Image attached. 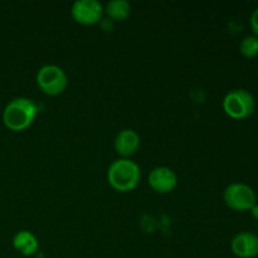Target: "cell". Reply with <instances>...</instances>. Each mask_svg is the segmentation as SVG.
Returning a JSON list of instances; mask_svg holds the SVG:
<instances>
[{"label": "cell", "instance_id": "6da1fadb", "mask_svg": "<svg viewBox=\"0 0 258 258\" xmlns=\"http://www.w3.org/2000/svg\"><path fill=\"white\" fill-rule=\"evenodd\" d=\"M39 112L37 103L28 97H15L7 103L3 111V122L13 131L29 127Z\"/></svg>", "mask_w": 258, "mask_h": 258}, {"label": "cell", "instance_id": "7a4b0ae2", "mask_svg": "<svg viewBox=\"0 0 258 258\" xmlns=\"http://www.w3.org/2000/svg\"><path fill=\"white\" fill-rule=\"evenodd\" d=\"M140 178V166L128 158L116 159L107 169L108 184L118 191H130L135 189Z\"/></svg>", "mask_w": 258, "mask_h": 258}, {"label": "cell", "instance_id": "3957f363", "mask_svg": "<svg viewBox=\"0 0 258 258\" xmlns=\"http://www.w3.org/2000/svg\"><path fill=\"white\" fill-rule=\"evenodd\" d=\"M222 107L229 117L243 120L253 115L256 101L249 91L244 88H234L226 93L222 101Z\"/></svg>", "mask_w": 258, "mask_h": 258}, {"label": "cell", "instance_id": "277c9868", "mask_svg": "<svg viewBox=\"0 0 258 258\" xmlns=\"http://www.w3.org/2000/svg\"><path fill=\"white\" fill-rule=\"evenodd\" d=\"M38 87L48 96L60 95L68 86V77L64 71L57 64H44L35 76Z\"/></svg>", "mask_w": 258, "mask_h": 258}, {"label": "cell", "instance_id": "5b68a950", "mask_svg": "<svg viewBox=\"0 0 258 258\" xmlns=\"http://www.w3.org/2000/svg\"><path fill=\"white\" fill-rule=\"evenodd\" d=\"M223 198L227 206L237 212L249 211L257 203V197L253 189L239 181H234L227 185Z\"/></svg>", "mask_w": 258, "mask_h": 258}, {"label": "cell", "instance_id": "8992f818", "mask_svg": "<svg viewBox=\"0 0 258 258\" xmlns=\"http://www.w3.org/2000/svg\"><path fill=\"white\" fill-rule=\"evenodd\" d=\"M103 14V5L98 0H76L71 7V15L83 25L96 24Z\"/></svg>", "mask_w": 258, "mask_h": 258}, {"label": "cell", "instance_id": "52a82bcc", "mask_svg": "<svg viewBox=\"0 0 258 258\" xmlns=\"http://www.w3.org/2000/svg\"><path fill=\"white\" fill-rule=\"evenodd\" d=\"M178 184V175L169 166H156L149 174V185L160 194L170 193Z\"/></svg>", "mask_w": 258, "mask_h": 258}, {"label": "cell", "instance_id": "ba28073f", "mask_svg": "<svg viewBox=\"0 0 258 258\" xmlns=\"http://www.w3.org/2000/svg\"><path fill=\"white\" fill-rule=\"evenodd\" d=\"M232 252L239 258L258 256V236L252 232H239L232 238Z\"/></svg>", "mask_w": 258, "mask_h": 258}, {"label": "cell", "instance_id": "9c48e42d", "mask_svg": "<svg viewBox=\"0 0 258 258\" xmlns=\"http://www.w3.org/2000/svg\"><path fill=\"white\" fill-rule=\"evenodd\" d=\"M140 146V136L133 128H123L118 131L117 135L113 140V148L116 153L122 158H128L133 156Z\"/></svg>", "mask_w": 258, "mask_h": 258}, {"label": "cell", "instance_id": "30bf717a", "mask_svg": "<svg viewBox=\"0 0 258 258\" xmlns=\"http://www.w3.org/2000/svg\"><path fill=\"white\" fill-rule=\"evenodd\" d=\"M13 246L23 256H32L38 251L39 243H38V238L32 232L23 229V231L17 232L14 234Z\"/></svg>", "mask_w": 258, "mask_h": 258}, {"label": "cell", "instance_id": "8fae6325", "mask_svg": "<svg viewBox=\"0 0 258 258\" xmlns=\"http://www.w3.org/2000/svg\"><path fill=\"white\" fill-rule=\"evenodd\" d=\"M103 12L113 20H125L131 14V4L127 0H110Z\"/></svg>", "mask_w": 258, "mask_h": 258}, {"label": "cell", "instance_id": "7c38bea8", "mask_svg": "<svg viewBox=\"0 0 258 258\" xmlns=\"http://www.w3.org/2000/svg\"><path fill=\"white\" fill-rule=\"evenodd\" d=\"M239 52L246 58H254L258 55V37L257 35H247L239 43Z\"/></svg>", "mask_w": 258, "mask_h": 258}, {"label": "cell", "instance_id": "4fadbf2b", "mask_svg": "<svg viewBox=\"0 0 258 258\" xmlns=\"http://www.w3.org/2000/svg\"><path fill=\"white\" fill-rule=\"evenodd\" d=\"M249 25H251V29L253 32V34L258 37V8H256L252 12L251 18H249Z\"/></svg>", "mask_w": 258, "mask_h": 258}, {"label": "cell", "instance_id": "5bb4252c", "mask_svg": "<svg viewBox=\"0 0 258 258\" xmlns=\"http://www.w3.org/2000/svg\"><path fill=\"white\" fill-rule=\"evenodd\" d=\"M249 212H251L252 217H253L254 219H257V221H258V203L254 204V206L252 207L251 209H249Z\"/></svg>", "mask_w": 258, "mask_h": 258}, {"label": "cell", "instance_id": "9a60e30c", "mask_svg": "<svg viewBox=\"0 0 258 258\" xmlns=\"http://www.w3.org/2000/svg\"><path fill=\"white\" fill-rule=\"evenodd\" d=\"M256 197H257V202H258V194H257V196H256Z\"/></svg>", "mask_w": 258, "mask_h": 258}]
</instances>
